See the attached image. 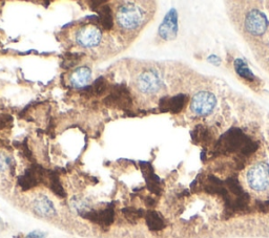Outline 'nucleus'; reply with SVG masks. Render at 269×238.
Listing matches in <instances>:
<instances>
[{
	"mask_svg": "<svg viewBox=\"0 0 269 238\" xmlns=\"http://www.w3.org/2000/svg\"><path fill=\"white\" fill-rule=\"evenodd\" d=\"M218 107V99L213 91L200 89L190 99L189 108L196 118H207Z\"/></svg>",
	"mask_w": 269,
	"mask_h": 238,
	"instance_id": "nucleus-3",
	"label": "nucleus"
},
{
	"mask_svg": "<svg viewBox=\"0 0 269 238\" xmlns=\"http://www.w3.org/2000/svg\"><path fill=\"white\" fill-rule=\"evenodd\" d=\"M13 122V118L10 115H0V130L8 127Z\"/></svg>",
	"mask_w": 269,
	"mask_h": 238,
	"instance_id": "nucleus-19",
	"label": "nucleus"
},
{
	"mask_svg": "<svg viewBox=\"0 0 269 238\" xmlns=\"http://www.w3.org/2000/svg\"><path fill=\"white\" fill-rule=\"evenodd\" d=\"M91 81V70L89 66H80L73 71L70 82L74 88H85Z\"/></svg>",
	"mask_w": 269,
	"mask_h": 238,
	"instance_id": "nucleus-11",
	"label": "nucleus"
},
{
	"mask_svg": "<svg viewBox=\"0 0 269 238\" xmlns=\"http://www.w3.org/2000/svg\"><path fill=\"white\" fill-rule=\"evenodd\" d=\"M49 171L45 170L42 166L38 164H33L25 172L19 176L18 185L23 191L35 188L41 183H47Z\"/></svg>",
	"mask_w": 269,
	"mask_h": 238,
	"instance_id": "nucleus-6",
	"label": "nucleus"
},
{
	"mask_svg": "<svg viewBox=\"0 0 269 238\" xmlns=\"http://www.w3.org/2000/svg\"><path fill=\"white\" fill-rule=\"evenodd\" d=\"M34 211L43 217L53 216L56 214V210L53 203H52L48 197L41 196L37 198L34 203Z\"/></svg>",
	"mask_w": 269,
	"mask_h": 238,
	"instance_id": "nucleus-13",
	"label": "nucleus"
},
{
	"mask_svg": "<svg viewBox=\"0 0 269 238\" xmlns=\"http://www.w3.org/2000/svg\"><path fill=\"white\" fill-rule=\"evenodd\" d=\"M45 234L40 232V231H34V232L30 233L25 238H44Z\"/></svg>",
	"mask_w": 269,
	"mask_h": 238,
	"instance_id": "nucleus-21",
	"label": "nucleus"
},
{
	"mask_svg": "<svg viewBox=\"0 0 269 238\" xmlns=\"http://www.w3.org/2000/svg\"><path fill=\"white\" fill-rule=\"evenodd\" d=\"M145 220L147 227L152 231H160L165 227V222L162 216L156 211H147L145 213Z\"/></svg>",
	"mask_w": 269,
	"mask_h": 238,
	"instance_id": "nucleus-16",
	"label": "nucleus"
},
{
	"mask_svg": "<svg viewBox=\"0 0 269 238\" xmlns=\"http://www.w3.org/2000/svg\"><path fill=\"white\" fill-rule=\"evenodd\" d=\"M146 19V12L135 2H123L116 13V21L121 29L134 31L139 29Z\"/></svg>",
	"mask_w": 269,
	"mask_h": 238,
	"instance_id": "nucleus-1",
	"label": "nucleus"
},
{
	"mask_svg": "<svg viewBox=\"0 0 269 238\" xmlns=\"http://www.w3.org/2000/svg\"><path fill=\"white\" fill-rule=\"evenodd\" d=\"M242 28L247 39H258L267 33L269 20L264 12H262L258 6H252L245 12Z\"/></svg>",
	"mask_w": 269,
	"mask_h": 238,
	"instance_id": "nucleus-2",
	"label": "nucleus"
},
{
	"mask_svg": "<svg viewBox=\"0 0 269 238\" xmlns=\"http://www.w3.org/2000/svg\"><path fill=\"white\" fill-rule=\"evenodd\" d=\"M122 213L126 216V220L128 221L136 222L138 220H140L141 217H143L144 212L141 209H135V208H124L122 209Z\"/></svg>",
	"mask_w": 269,
	"mask_h": 238,
	"instance_id": "nucleus-17",
	"label": "nucleus"
},
{
	"mask_svg": "<svg viewBox=\"0 0 269 238\" xmlns=\"http://www.w3.org/2000/svg\"><path fill=\"white\" fill-rule=\"evenodd\" d=\"M95 12H97V21L99 22L102 28L107 31H110L114 26V16H113V10H111L110 5L106 3L99 9H97Z\"/></svg>",
	"mask_w": 269,
	"mask_h": 238,
	"instance_id": "nucleus-12",
	"label": "nucleus"
},
{
	"mask_svg": "<svg viewBox=\"0 0 269 238\" xmlns=\"http://www.w3.org/2000/svg\"><path fill=\"white\" fill-rule=\"evenodd\" d=\"M82 59V54H74V52H69L65 54L62 62V68L65 69L71 68L72 66L76 65Z\"/></svg>",
	"mask_w": 269,
	"mask_h": 238,
	"instance_id": "nucleus-18",
	"label": "nucleus"
},
{
	"mask_svg": "<svg viewBox=\"0 0 269 238\" xmlns=\"http://www.w3.org/2000/svg\"><path fill=\"white\" fill-rule=\"evenodd\" d=\"M82 217L87 218L91 222L97 223L102 228H108L115 221V206L113 204H109L106 209L102 210H90L88 212L82 213Z\"/></svg>",
	"mask_w": 269,
	"mask_h": 238,
	"instance_id": "nucleus-9",
	"label": "nucleus"
},
{
	"mask_svg": "<svg viewBox=\"0 0 269 238\" xmlns=\"http://www.w3.org/2000/svg\"><path fill=\"white\" fill-rule=\"evenodd\" d=\"M163 79L156 69H147L143 71L137 79V87L143 94H157L163 88Z\"/></svg>",
	"mask_w": 269,
	"mask_h": 238,
	"instance_id": "nucleus-7",
	"label": "nucleus"
},
{
	"mask_svg": "<svg viewBox=\"0 0 269 238\" xmlns=\"http://www.w3.org/2000/svg\"><path fill=\"white\" fill-rule=\"evenodd\" d=\"M248 187L257 193H265L269 190V164L265 161L253 163L246 171Z\"/></svg>",
	"mask_w": 269,
	"mask_h": 238,
	"instance_id": "nucleus-4",
	"label": "nucleus"
},
{
	"mask_svg": "<svg viewBox=\"0 0 269 238\" xmlns=\"http://www.w3.org/2000/svg\"><path fill=\"white\" fill-rule=\"evenodd\" d=\"M102 40V32L96 25H85L76 34V42L84 49H91L99 45Z\"/></svg>",
	"mask_w": 269,
	"mask_h": 238,
	"instance_id": "nucleus-8",
	"label": "nucleus"
},
{
	"mask_svg": "<svg viewBox=\"0 0 269 238\" xmlns=\"http://www.w3.org/2000/svg\"><path fill=\"white\" fill-rule=\"evenodd\" d=\"M103 103L108 107H117L127 111L133 106V99L126 85L117 84L110 87L108 95L104 98Z\"/></svg>",
	"mask_w": 269,
	"mask_h": 238,
	"instance_id": "nucleus-5",
	"label": "nucleus"
},
{
	"mask_svg": "<svg viewBox=\"0 0 269 238\" xmlns=\"http://www.w3.org/2000/svg\"><path fill=\"white\" fill-rule=\"evenodd\" d=\"M48 185L50 189L53 191V192L59 196V197H65L67 196V193H65V191L62 187L61 185V182H60V178H59V174L57 172H55V171H49V174H48Z\"/></svg>",
	"mask_w": 269,
	"mask_h": 238,
	"instance_id": "nucleus-15",
	"label": "nucleus"
},
{
	"mask_svg": "<svg viewBox=\"0 0 269 238\" xmlns=\"http://www.w3.org/2000/svg\"><path fill=\"white\" fill-rule=\"evenodd\" d=\"M12 166V160L10 157H6L0 153V172L4 171L6 168Z\"/></svg>",
	"mask_w": 269,
	"mask_h": 238,
	"instance_id": "nucleus-20",
	"label": "nucleus"
},
{
	"mask_svg": "<svg viewBox=\"0 0 269 238\" xmlns=\"http://www.w3.org/2000/svg\"><path fill=\"white\" fill-rule=\"evenodd\" d=\"M178 23H177V13L170 10L159 26V36L164 40H172L177 35Z\"/></svg>",
	"mask_w": 269,
	"mask_h": 238,
	"instance_id": "nucleus-10",
	"label": "nucleus"
},
{
	"mask_svg": "<svg viewBox=\"0 0 269 238\" xmlns=\"http://www.w3.org/2000/svg\"><path fill=\"white\" fill-rule=\"evenodd\" d=\"M109 84L103 77L98 78L93 85L84 88V90L88 92L89 96H102L106 94V92L109 91Z\"/></svg>",
	"mask_w": 269,
	"mask_h": 238,
	"instance_id": "nucleus-14",
	"label": "nucleus"
}]
</instances>
